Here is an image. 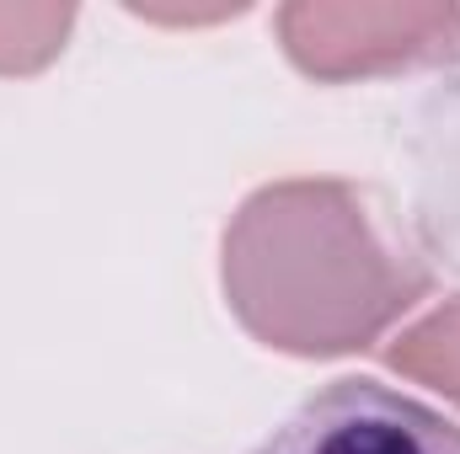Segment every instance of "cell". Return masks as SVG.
Here are the masks:
<instances>
[{"mask_svg": "<svg viewBox=\"0 0 460 454\" xmlns=\"http://www.w3.org/2000/svg\"><path fill=\"white\" fill-rule=\"evenodd\" d=\"M402 209L429 267L460 278V75L429 86L402 118Z\"/></svg>", "mask_w": 460, "mask_h": 454, "instance_id": "obj_4", "label": "cell"}, {"mask_svg": "<svg viewBox=\"0 0 460 454\" xmlns=\"http://www.w3.org/2000/svg\"><path fill=\"white\" fill-rule=\"evenodd\" d=\"M246 454H460V423L380 380H332Z\"/></svg>", "mask_w": 460, "mask_h": 454, "instance_id": "obj_3", "label": "cell"}, {"mask_svg": "<svg viewBox=\"0 0 460 454\" xmlns=\"http://www.w3.org/2000/svg\"><path fill=\"white\" fill-rule=\"evenodd\" d=\"M220 284L262 347L343 358L385 337L434 289V267L369 188L295 177L230 214Z\"/></svg>", "mask_w": 460, "mask_h": 454, "instance_id": "obj_1", "label": "cell"}, {"mask_svg": "<svg viewBox=\"0 0 460 454\" xmlns=\"http://www.w3.org/2000/svg\"><path fill=\"white\" fill-rule=\"evenodd\" d=\"M75 5H0V75H32L59 59Z\"/></svg>", "mask_w": 460, "mask_h": 454, "instance_id": "obj_6", "label": "cell"}, {"mask_svg": "<svg viewBox=\"0 0 460 454\" xmlns=\"http://www.w3.org/2000/svg\"><path fill=\"white\" fill-rule=\"evenodd\" d=\"M289 65L311 81L439 70L460 59L456 5H327L300 0L273 16Z\"/></svg>", "mask_w": 460, "mask_h": 454, "instance_id": "obj_2", "label": "cell"}, {"mask_svg": "<svg viewBox=\"0 0 460 454\" xmlns=\"http://www.w3.org/2000/svg\"><path fill=\"white\" fill-rule=\"evenodd\" d=\"M385 363L460 406V300H445L434 316L396 332L385 347Z\"/></svg>", "mask_w": 460, "mask_h": 454, "instance_id": "obj_5", "label": "cell"}]
</instances>
